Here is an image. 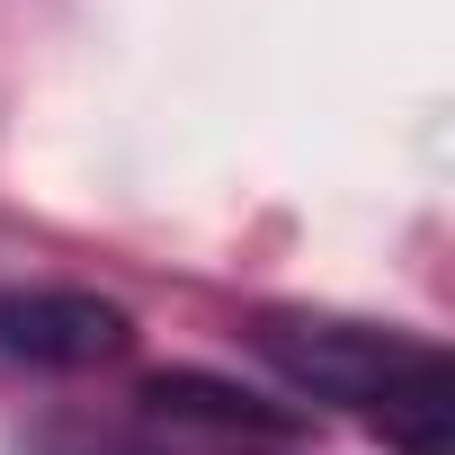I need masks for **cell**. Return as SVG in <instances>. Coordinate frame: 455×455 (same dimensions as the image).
I'll use <instances>...</instances> for the list:
<instances>
[{"label": "cell", "instance_id": "cell-3", "mask_svg": "<svg viewBox=\"0 0 455 455\" xmlns=\"http://www.w3.org/2000/svg\"><path fill=\"white\" fill-rule=\"evenodd\" d=\"M143 402L161 419H205V428H242V437H295L304 428V411H277V402H259L242 384H214V375H152Z\"/></svg>", "mask_w": 455, "mask_h": 455}, {"label": "cell", "instance_id": "cell-4", "mask_svg": "<svg viewBox=\"0 0 455 455\" xmlns=\"http://www.w3.org/2000/svg\"><path fill=\"white\" fill-rule=\"evenodd\" d=\"M45 455H161V446H152L143 428H90V419H81V428H54Z\"/></svg>", "mask_w": 455, "mask_h": 455}, {"label": "cell", "instance_id": "cell-1", "mask_svg": "<svg viewBox=\"0 0 455 455\" xmlns=\"http://www.w3.org/2000/svg\"><path fill=\"white\" fill-rule=\"evenodd\" d=\"M251 348L295 393L366 419L393 455H455V375L437 339L339 322V313H259Z\"/></svg>", "mask_w": 455, "mask_h": 455}, {"label": "cell", "instance_id": "cell-2", "mask_svg": "<svg viewBox=\"0 0 455 455\" xmlns=\"http://www.w3.org/2000/svg\"><path fill=\"white\" fill-rule=\"evenodd\" d=\"M134 348L125 304L90 286H0V357L36 366V375H90Z\"/></svg>", "mask_w": 455, "mask_h": 455}]
</instances>
